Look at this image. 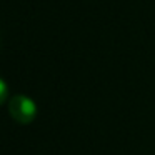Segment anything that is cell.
<instances>
[{
    "label": "cell",
    "instance_id": "6da1fadb",
    "mask_svg": "<svg viewBox=\"0 0 155 155\" xmlns=\"http://www.w3.org/2000/svg\"><path fill=\"white\" fill-rule=\"evenodd\" d=\"M8 114L17 124L27 125L37 117V105L27 95H14L8 100Z\"/></svg>",
    "mask_w": 155,
    "mask_h": 155
},
{
    "label": "cell",
    "instance_id": "7a4b0ae2",
    "mask_svg": "<svg viewBox=\"0 0 155 155\" xmlns=\"http://www.w3.org/2000/svg\"><path fill=\"white\" fill-rule=\"evenodd\" d=\"M7 97H8V87H7V84H5L4 78L0 77V105L5 104Z\"/></svg>",
    "mask_w": 155,
    "mask_h": 155
}]
</instances>
